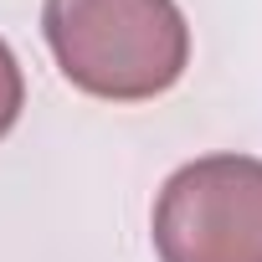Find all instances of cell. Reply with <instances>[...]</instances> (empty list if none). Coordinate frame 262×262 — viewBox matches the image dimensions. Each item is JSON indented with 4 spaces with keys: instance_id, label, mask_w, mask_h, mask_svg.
I'll list each match as a JSON object with an SVG mask.
<instances>
[{
    "instance_id": "obj_1",
    "label": "cell",
    "mask_w": 262,
    "mask_h": 262,
    "mask_svg": "<svg viewBox=\"0 0 262 262\" xmlns=\"http://www.w3.org/2000/svg\"><path fill=\"white\" fill-rule=\"evenodd\" d=\"M41 36L62 77L103 103H149L190 67V26L175 0H47Z\"/></svg>"
},
{
    "instance_id": "obj_2",
    "label": "cell",
    "mask_w": 262,
    "mask_h": 262,
    "mask_svg": "<svg viewBox=\"0 0 262 262\" xmlns=\"http://www.w3.org/2000/svg\"><path fill=\"white\" fill-rule=\"evenodd\" d=\"M160 262H262V160L201 155L180 165L149 216Z\"/></svg>"
},
{
    "instance_id": "obj_3",
    "label": "cell",
    "mask_w": 262,
    "mask_h": 262,
    "mask_svg": "<svg viewBox=\"0 0 262 262\" xmlns=\"http://www.w3.org/2000/svg\"><path fill=\"white\" fill-rule=\"evenodd\" d=\"M21 108H26V77H21L16 52L6 47V36H0V139H6L11 128H16Z\"/></svg>"
}]
</instances>
